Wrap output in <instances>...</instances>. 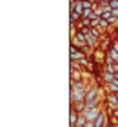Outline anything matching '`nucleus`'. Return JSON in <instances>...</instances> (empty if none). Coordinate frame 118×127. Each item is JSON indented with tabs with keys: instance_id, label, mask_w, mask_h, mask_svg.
Listing matches in <instances>:
<instances>
[{
	"instance_id": "nucleus-11",
	"label": "nucleus",
	"mask_w": 118,
	"mask_h": 127,
	"mask_svg": "<svg viewBox=\"0 0 118 127\" xmlns=\"http://www.w3.org/2000/svg\"><path fill=\"white\" fill-rule=\"evenodd\" d=\"M87 122H89V120L85 118V114H84V113H80V116H78V122H76V127H84Z\"/></svg>"
},
{
	"instance_id": "nucleus-8",
	"label": "nucleus",
	"mask_w": 118,
	"mask_h": 127,
	"mask_svg": "<svg viewBox=\"0 0 118 127\" xmlns=\"http://www.w3.org/2000/svg\"><path fill=\"white\" fill-rule=\"evenodd\" d=\"M115 80H116V74H115V73L104 71V82H105V84H111V82H115Z\"/></svg>"
},
{
	"instance_id": "nucleus-18",
	"label": "nucleus",
	"mask_w": 118,
	"mask_h": 127,
	"mask_svg": "<svg viewBox=\"0 0 118 127\" xmlns=\"http://www.w3.org/2000/svg\"><path fill=\"white\" fill-rule=\"evenodd\" d=\"M71 2H76V0H71Z\"/></svg>"
},
{
	"instance_id": "nucleus-13",
	"label": "nucleus",
	"mask_w": 118,
	"mask_h": 127,
	"mask_svg": "<svg viewBox=\"0 0 118 127\" xmlns=\"http://www.w3.org/2000/svg\"><path fill=\"white\" fill-rule=\"evenodd\" d=\"M107 91L109 93H118V82H111V84H107Z\"/></svg>"
},
{
	"instance_id": "nucleus-4",
	"label": "nucleus",
	"mask_w": 118,
	"mask_h": 127,
	"mask_svg": "<svg viewBox=\"0 0 118 127\" xmlns=\"http://www.w3.org/2000/svg\"><path fill=\"white\" fill-rule=\"evenodd\" d=\"M107 103H109V107L113 109V111H115V109H118V98H116L115 93H111V95L107 96Z\"/></svg>"
},
{
	"instance_id": "nucleus-19",
	"label": "nucleus",
	"mask_w": 118,
	"mask_h": 127,
	"mask_svg": "<svg viewBox=\"0 0 118 127\" xmlns=\"http://www.w3.org/2000/svg\"><path fill=\"white\" fill-rule=\"evenodd\" d=\"M116 42H118V36H116Z\"/></svg>"
},
{
	"instance_id": "nucleus-3",
	"label": "nucleus",
	"mask_w": 118,
	"mask_h": 127,
	"mask_svg": "<svg viewBox=\"0 0 118 127\" xmlns=\"http://www.w3.org/2000/svg\"><path fill=\"white\" fill-rule=\"evenodd\" d=\"M105 124H107V113H100L98 118L94 120V127H105Z\"/></svg>"
},
{
	"instance_id": "nucleus-5",
	"label": "nucleus",
	"mask_w": 118,
	"mask_h": 127,
	"mask_svg": "<svg viewBox=\"0 0 118 127\" xmlns=\"http://www.w3.org/2000/svg\"><path fill=\"white\" fill-rule=\"evenodd\" d=\"M78 116H80V113H76V111H73V109H71V114H69V127H76Z\"/></svg>"
},
{
	"instance_id": "nucleus-1",
	"label": "nucleus",
	"mask_w": 118,
	"mask_h": 127,
	"mask_svg": "<svg viewBox=\"0 0 118 127\" xmlns=\"http://www.w3.org/2000/svg\"><path fill=\"white\" fill-rule=\"evenodd\" d=\"M85 95H87V87H84V89H71V93H69L71 103L85 102Z\"/></svg>"
},
{
	"instance_id": "nucleus-16",
	"label": "nucleus",
	"mask_w": 118,
	"mask_h": 127,
	"mask_svg": "<svg viewBox=\"0 0 118 127\" xmlns=\"http://www.w3.org/2000/svg\"><path fill=\"white\" fill-rule=\"evenodd\" d=\"M96 4H105V2H109V0H94Z\"/></svg>"
},
{
	"instance_id": "nucleus-17",
	"label": "nucleus",
	"mask_w": 118,
	"mask_h": 127,
	"mask_svg": "<svg viewBox=\"0 0 118 127\" xmlns=\"http://www.w3.org/2000/svg\"><path fill=\"white\" fill-rule=\"evenodd\" d=\"M115 74H118V64H115Z\"/></svg>"
},
{
	"instance_id": "nucleus-9",
	"label": "nucleus",
	"mask_w": 118,
	"mask_h": 127,
	"mask_svg": "<svg viewBox=\"0 0 118 127\" xmlns=\"http://www.w3.org/2000/svg\"><path fill=\"white\" fill-rule=\"evenodd\" d=\"M98 27H100V29H102V31L105 33V31H109L111 24H109V20H105V18H102V16H100V24H98Z\"/></svg>"
},
{
	"instance_id": "nucleus-2",
	"label": "nucleus",
	"mask_w": 118,
	"mask_h": 127,
	"mask_svg": "<svg viewBox=\"0 0 118 127\" xmlns=\"http://www.w3.org/2000/svg\"><path fill=\"white\" fill-rule=\"evenodd\" d=\"M102 113V109H100V105L98 107H91V109H85L84 111V114H85V118L89 120V122H94V120L98 118V114Z\"/></svg>"
},
{
	"instance_id": "nucleus-10",
	"label": "nucleus",
	"mask_w": 118,
	"mask_h": 127,
	"mask_svg": "<svg viewBox=\"0 0 118 127\" xmlns=\"http://www.w3.org/2000/svg\"><path fill=\"white\" fill-rule=\"evenodd\" d=\"M71 80H82V71L80 69H71Z\"/></svg>"
},
{
	"instance_id": "nucleus-6",
	"label": "nucleus",
	"mask_w": 118,
	"mask_h": 127,
	"mask_svg": "<svg viewBox=\"0 0 118 127\" xmlns=\"http://www.w3.org/2000/svg\"><path fill=\"white\" fill-rule=\"evenodd\" d=\"M71 109L76 113H84L87 107H85V102H76V103H71Z\"/></svg>"
},
{
	"instance_id": "nucleus-15",
	"label": "nucleus",
	"mask_w": 118,
	"mask_h": 127,
	"mask_svg": "<svg viewBox=\"0 0 118 127\" xmlns=\"http://www.w3.org/2000/svg\"><path fill=\"white\" fill-rule=\"evenodd\" d=\"M84 127H94V122H87V124H85Z\"/></svg>"
},
{
	"instance_id": "nucleus-7",
	"label": "nucleus",
	"mask_w": 118,
	"mask_h": 127,
	"mask_svg": "<svg viewBox=\"0 0 118 127\" xmlns=\"http://www.w3.org/2000/svg\"><path fill=\"white\" fill-rule=\"evenodd\" d=\"M105 56H107L109 60H113L115 64H118V51H115V49H109L107 53H105Z\"/></svg>"
},
{
	"instance_id": "nucleus-14",
	"label": "nucleus",
	"mask_w": 118,
	"mask_h": 127,
	"mask_svg": "<svg viewBox=\"0 0 118 127\" xmlns=\"http://www.w3.org/2000/svg\"><path fill=\"white\" fill-rule=\"evenodd\" d=\"M109 5H111V9H118V0H111Z\"/></svg>"
},
{
	"instance_id": "nucleus-12",
	"label": "nucleus",
	"mask_w": 118,
	"mask_h": 127,
	"mask_svg": "<svg viewBox=\"0 0 118 127\" xmlns=\"http://www.w3.org/2000/svg\"><path fill=\"white\" fill-rule=\"evenodd\" d=\"M94 9H84V13H82V18H94Z\"/></svg>"
}]
</instances>
